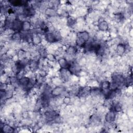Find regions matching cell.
Here are the masks:
<instances>
[{
  "instance_id": "obj_7",
  "label": "cell",
  "mask_w": 133,
  "mask_h": 133,
  "mask_svg": "<svg viewBox=\"0 0 133 133\" xmlns=\"http://www.w3.org/2000/svg\"><path fill=\"white\" fill-rule=\"evenodd\" d=\"M60 73L62 79L65 81H67L68 80H69L70 76L72 74L68 69L64 68H61V69L60 70Z\"/></svg>"
},
{
  "instance_id": "obj_8",
  "label": "cell",
  "mask_w": 133,
  "mask_h": 133,
  "mask_svg": "<svg viewBox=\"0 0 133 133\" xmlns=\"http://www.w3.org/2000/svg\"><path fill=\"white\" fill-rule=\"evenodd\" d=\"M98 29L101 31H106L109 29V25L108 22L105 21L104 19H102V20H99L98 24Z\"/></svg>"
},
{
  "instance_id": "obj_18",
  "label": "cell",
  "mask_w": 133,
  "mask_h": 133,
  "mask_svg": "<svg viewBox=\"0 0 133 133\" xmlns=\"http://www.w3.org/2000/svg\"><path fill=\"white\" fill-rule=\"evenodd\" d=\"M32 42L34 45H38L41 42V38L37 33H33L32 35Z\"/></svg>"
},
{
  "instance_id": "obj_30",
  "label": "cell",
  "mask_w": 133,
  "mask_h": 133,
  "mask_svg": "<svg viewBox=\"0 0 133 133\" xmlns=\"http://www.w3.org/2000/svg\"><path fill=\"white\" fill-rule=\"evenodd\" d=\"M39 74L41 76H42V77H44L46 75L47 73H46V71H45V70H41V71H39Z\"/></svg>"
},
{
  "instance_id": "obj_12",
  "label": "cell",
  "mask_w": 133,
  "mask_h": 133,
  "mask_svg": "<svg viewBox=\"0 0 133 133\" xmlns=\"http://www.w3.org/2000/svg\"><path fill=\"white\" fill-rule=\"evenodd\" d=\"M30 79L29 77L26 76H23L18 81V85L22 88H24L25 89L30 81Z\"/></svg>"
},
{
  "instance_id": "obj_26",
  "label": "cell",
  "mask_w": 133,
  "mask_h": 133,
  "mask_svg": "<svg viewBox=\"0 0 133 133\" xmlns=\"http://www.w3.org/2000/svg\"><path fill=\"white\" fill-rule=\"evenodd\" d=\"M114 18L117 21L121 22L123 20V19L124 18V16L122 13H117V14H115Z\"/></svg>"
},
{
  "instance_id": "obj_15",
  "label": "cell",
  "mask_w": 133,
  "mask_h": 133,
  "mask_svg": "<svg viewBox=\"0 0 133 133\" xmlns=\"http://www.w3.org/2000/svg\"><path fill=\"white\" fill-rule=\"evenodd\" d=\"M110 87H111V83L109 81H105L101 82L100 88L101 89L102 91H107L108 90H109V88Z\"/></svg>"
},
{
  "instance_id": "obj_3",
  "label": "cell",
  "mask_w": 133,
  "mask_h": 133,
  "mask_svg": "<svg viewBox=\"0 0 133 133\" xmlns=\"http://www.w3.org/2000/svg\"><path fill=\"white\" fill-rule=\"evenodd\" d=\"M35 9L29 5H26L24 6L23 9V14L25 17H32L35 14Z\"/></svg>"
},
{
  "instance_id": "obj_24",
  "label": "cell",
  "mask_w": 133,
  "mask_h": 133,
  "mask_svg": "<svg viewBox=\"0 0 133 133\" xmlns=\"http://www.w3.org/2000/svg\"><path fill=\"white\" fill-rule=\"evenodd\" d=\"M18 57L19 60H25L26 57V52L22 49L20 50L18 52Z\"/></svg>"
},
{
  "instance_id": "obj_29",
  "label": "cell",
  "mask_w": 133,
  "mask_h": 133,
  "mask_svg": "<svg viewBox=\"0 0 133 133\" xmlns=\"http://www.w3.org/2000/svg\"><path fill=\"white\" fill-rule=\"evenodd\" d=\"M8 86V84L6 83H2L1 84V90H6Z\"/></svg>"
},
{
  "instance_id": "obj_28",
  "label": "cell",
  "mask_w": 133,
  "mask_h": 133,
  "mask_svg": "<svg viewBox=\"0 0 133 133\" xmlns=\"http://www.w3.org/2000/svg\"><path fill=\"white\" fill-rule=\"evenodd\" d=\"M63 102L65 104H69L71 102V98L69 96H65L63 99Z\"/></svg>"
},
{
  "instance_id": "obj_17",
  "label": "cell",
  "mask_w": 133,
  "mask_h": 133,
  "mask_svg": "<svg viewBox=\"0 0 133 133\" xmlns=\"http://www.w3.org/2000/svg\"><path fill=\"white\" fill-rule=\"evenodd\" d=\"M1 132H14V129L12 127L8 124H4L1 127Z\"/></svg>"
},
{
  "instance_id": "obj_22",
  "label": "cell",
  "mask_w": 133,
  "mask_h": 133,
  "mask_svg": "<svg viewBox=\"0 0 133 133\" xmlns=\"http://www.w3.org/2000/svg\"><path fill=\"white\" fill-rule=\"evenodd\" d=\"M67 25L69 26H73L76 24V20L72 16H68L67 17Z\"/></svg>"
},
{
  "instance_id": "obj_21",
  "label": "cell",
  "mask_w": 133,
  "mask_h": 133,
  "mask_svg": "<svg viewBox=\"0 0 133 133\" xmlns=\"http://www.w3.org/2000/svg\"><path fill=\"white\" fill-rule=\"evenodd\" d=\"M11 39L15 41H19L22 39L21 33L20 32H15L11 35Z\"/></svg>"
},
{
  "instance_id": "obj_11",
  "label": "cell",
  "mask_w": 133,
  "mask_h": 133,
  "mask_svg": "<svg viewBox=\"0 0 133 133\" xmlns=\"http://www.w3.org/2000/svg\"><path fill=\"white\" fill-rule=\"evenodd\" d=\"M58 62L61 68L64 69H69L71 63H70L65 58H61L58 60Z\"/></svg>"
},
{
  "instance_id": "obj_4",
  "label": "cell",
  "mask_w": 133,
  "mask_h": 133,
  "mask_svg": "<svg viewBox=\"0 0 133 133\" xmlns=\"http://www.w3.org/2000/svg\"><path fill=\"white\" fill-rule=\"evenodd\" d=\"M116 112L112 109L107 113L105 115V120L108 123H113L116 118Z\"/></svg>"
},
{
  "instance_id": "obj_14",
  "label": "cell",
  "mask_w": 133,
  "mask_h": 133,
  "mask_svg": "<svg viewBox=\"0 0 133 133\" xmlns=\"http://www.w3.org/2000/svg\"><path fill=\"white\" fill-rule=\"evenodd\" d=\"M28 64L30 69L32 71L37 70L38 68V62L34 60H30L28 61Z\"/></svg>"
},
{
  "instance_id": "obj_13",
  "label": "cell",
  "mask_w": 133,
  "mask_h": 133,
  "mask_svg": "<svg viewBox=\"0 0 133 133\" xmlns=\"http://www.w3.org/2000/svg\"><path fill=\"white\" fill-rule=\"evenodd\" d=\"M126 46L123 44H119L116 48V52L117 55L122 56L123 55L126 51Z\"/></svg>"
},
{
  "instance_id": "obj_2",
  "label": "cell",
  "mask_w": 133,
  "mask_h": 133,
  "mask_svg": "<svg viewBox=\"0 0 133 133\" xmlns=\"http://www.w3.org/2000/svg\"><path fill=\"white\" fill-rule=\"evenodd\" d=\"M23 21L19 19L16 18L12 22L11 30L15 32H20L22 30Z\"/></svg>"
},
{
  "instance_id": "obj_1",
  "label": "cell",
  "mask_w": 133,
  "mask_h": 133,
  "mask_svg": "<svg viewBox=\"0 0 133 133\" xmlns=\"http://www.w3.org/2000/svg\"><path fill=\"white\" fill-rule=\"evenodd\" d=\"M89 34L87 31L79 32L77 34L76 44L79 47L85 46L89 39Z\"/></svg>"
},
{
  "instance_id": "obj_10",
  "label": "cell",
  "mask_w": 133,
  "mask_h": 133,
  "mask_svg": "<svg viewBox=\"0 0 133 133\" xmlns=\"http://www.w3.org/2000/svg\"><path fill=\"white\" fill-rule=\"evenodd\" d=\"M45 39L47 42L50 43H53L57 42L52 32H47L45 34Z\"/></svg>"
},
{
  "instance_id": "obj_23",
  "label": "cell",
  "mask_w": 133,
  "mask_h": 133,
  "mask_svg": "<svg viewBox=\"0 0 133 133\" xmlns=\"http://www.w3.org/2000/svg\"><path fill=\"white\" fill-rule=\"evenodd\" d=\"M31 28V24L30 22L28 21H23L22 30L23 31H30Z\"/></svg>"
},
{
  "instance_id": "obj_27",
  "label": "cell",
  "mask_w": 133,
  "mask_h": 133,
  "mask_svg": "<svg viewBox=\"0 0 133 133\" xmlns=\"http://www.w3.org/2000/svg\"><path fill=\"white\" fill-rule=\"evenodd\" d=\"M45 58H46L47 59H48L49 61L51 62H53L56 60L55 56L52 54H47Z\"/></svg>"
},
{
  "instance_id": "obj_6",
  "label": "cell",
  "mask_w": 133,
  "mask_h": 133,
  "mask_svg": "<svg viewBox=\"0 0 133 133\" xmlns=\"http://www.w3.org/2000/svg\"><path fill=\"white\" fill-rule=\"evenodd\" d=\"M91 88L89 87H84L80 88L77 92V95L80 97H84L90 94Z\"/></svg>"
},
{
  "instance_id": "obj_20",
  "label": "cell",
  "mask_w": 133,
  "mask_h": 133,
  "mask_svg": "<svg viewBox=\"0 0 133 133\" xmlns=\"http://www.w3.org/2000/svg\"><path fill=\"white\" fill-rule=\"evenodd\" d=\"M66 51L68 55L73 56V55L76 54V53L77 52V48L75 46L71 45L68 47Z\"/></svg>"
},
{
  "instance_id": "obj_16",
  "label": "cell",
  "mask_w": 133,
  "mask_h": 133,
  "mask_svg": "<svg viewBox=\"0 0 133 133\" xmlns=\"http://www.w3.org/2000/svg\"><path fill=\"white\" fill-rule=\"evenodd\" d=\"M9 3L14 6H25L28 5V2L24 1H9Z\"/></svg>"
},
{
  "instance_id": "obj_19",
  "label": "cell",
  "mask_w": 133,
  "mask_h": 133,
  "mask_svg": "<svg viewBox=\"0 0 133 133\" xmlns=\"http://www.w3.org/2000/svg\"><path fill=\"white\" fill-rule=\"evenodd\" d=\"M111 109L115 112H120L122 110V105L119 102H116L115 103L113 102Z\"/></svg>"
},
{
  "instance_id": "obj_9",
  "label": "cell",
  "mask_w": 133,
  "mask_h": 133,
  "mask_svg": "<svg viewBox=\"0 0 133 133\" xmlns=\"http://www.w3.org/2000/svg\"><path fill=\"white\" fill-rule=\"evenodd\" d=\"M44 115L46 119L51 121H54L56 117L58 115V114L54 111L49 110L45 112Z\"/></svg>"
},
{
  "instance_id": "obj_25",
  "label": "cell",
  "mask_w": 133,
  "mask_h": 133,
  "mask_svg": "<svg viewBox=\"0 0 133 133\" xmlns=\"http://www.w3.org/2000/svg\"><path fill=\"white\" fill-rule=\"evenodd\" d=\"M38 52H39L40 56L43 58H45L47 54H48L46 50V49L44 47H41L38 49Z\"/></svg>"
},
{
  "instance_id": "obj_5",
  "label": "cell",
  "mask_w": 133,
  "mask_h": 133,
  "mask_svg": "<svg viewBox=\"0 0 133 133\" xmlns=\"http://www.w3.org/2000/svg\"><path fill=\"white\" fill-rule=\"evenodd\" d=\"M64 91L65 88L64 87L58 86L51 90L50 94L54 97H58L60 96Z\"/></svg>"
}]
</instances>
